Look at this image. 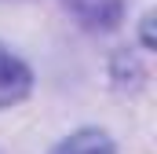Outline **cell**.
<instances>
[{"mask_svg":"<svg viewBox=\"0 0 157 154\" xmlns=\"http://www.w3.org/2000/svg\"><path fill=\"white\" fill-rule=\"evenodd\" d=\"M128 0H66V7L91 30H113L124 15Z\"/></svg>","mask_w":157,"mask_h":154,"instance_id":"7a4b0ae2","label":"cell"},{"mask_svg":"<svg viewBox=\"0 0 157 154\" xmlns=\"http://www.w3.org/2000/svg\"><path fill=\"white\" fill-rule=\"evenodd\" d=\"M33 88V74L22 59H15L11 51L0 48V107H15L29 95Z\"/></svg>","mask_w":157,"mask_h":154,"instance_id":"6da1fadb","label":"cell"},{"mask_svg":"<svg viewBox=\"0 0 157 154\" xmlns=\"http://www.w3.org/2000/svg\"><path fill=\"white\" fill-rule=\"evenodd\" d=\"M51 154H117V147L102 128H80L73 136H66Z\"/></svg>","mask_w":157,"mask_h":154,"instance_id":"3957f363","label":"cell"}]
</instances>
